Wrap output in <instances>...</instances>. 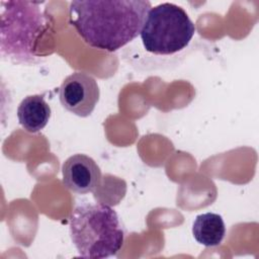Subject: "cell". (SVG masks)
Here are the masks:
<instances>
[{
    "label": "cell",
    "instance_id": "cell-1",
    "mask_svg": "<svg viewBox=\"0 0 259 259\" xmlns=\"http://www.w3.org/2000/svg\"><path fill=\"white\" fill-rule=\"evenodd\" d=\"M152 8L148 0H76L70 23L92 48L114 52L134 40Z\"/></svg>",
    "mask_w": 259,
    "mask_h": 259
},
{
    "label": "cell",
    "instance_id": "cell-2",
    "mask_svg": "<svg viewBox=\"0 0 259 259\" xmlns=\"http://www.w3.org/2000/svg\"><path fill=\"white\" fill-rule=\"evenodd\" d=\"M70 236L80 256L101 259L115 256L124 241L116 211L103 203L77 205L69 218Z\"/></svg>",
    "mask_w": 259,
    "mask_h": 259
},
{
    "label": "cell",
    "instance_id": "cell-3",
    "mask_svg": "<svg viewBox=\"0 0 259 259\" xmlns=\"http://www.w3.org/2000/svg\"><path fill=\"white\" fill-rule=\"evenodd\" d=\"M40 2H1V53L17 62L32 61L33 41L42 30L45 19Z\"/></svg>",
    "mask_w": 259,
    "mask_h": 259
},
{
    "label": "cell",
    "instance_id": "cell-4",
    "mask_svg": "<svg viewBox=\"0 0 259 259\" xmlns=\"http://www.w3.org/2000/svg\"><path fill=\"white\" fill-rule=\"evenodd\" d=\"M194 32V23L186 11L166 2L149 10L140 35L147 52L172 55L185 49Z\"/></svg>",
    "mask_w": 259,
    "mask_h": 259
},
{
    "label": "cell",
    "instance_id": "cell-5",
    "mask_svg": "<svg viewBox=\"0 0 259 259\" xmlns=\"http://www.w3.org/2000/svg\"><path fill=\"white\" fill-rule=\"evenodd\" d=\"M97 81L86 72H74L67 76L59 89L63 107L80 117L89 116L99 100Z\"/></svg>",
    "mask_w": 259,
    "mask_h": 259
},
{
    "label": "cell",
    "instance_id": "cell-6",
    "mask_svg": "<svg viewBox=\"0 0 259 259\" xmlns=\"http://www.w3.org/2000/svg\"><path fill=\"white\" fill-rule=\"evenodd\" d=\"M63 184L78 194L94 192L100 185L101 170L97 163L85 154L70 156L62 166Z\"/></svg>",
    "mask_w": 259,
    "mask_h": 259
},
{
    "label": "cell",
    "instance_id": "cell-7",
    "mask_svg": "<svg viewBox=\"0 0 259 259\" xmlns=\"http://www.w3.org/2000/svg\"><path fill=\"white\" fill-rule=\"evenodd\" d=\"M51 117V107L44 95H28L22 99L17 107V118L20 125L28 133L41 131Z\"/></svg>",
    "mask_w": 259,
    "mask_h": 259
},
{
    "label": "cell",
    "instance_id": "cell-8",
    "mask_svg": "<svg viewBox=\"0 0 259 259\" xmlns=\"http://www.w3.org/2000/svg\"><path fill=\"white\" fill-rule=\"evenodd\" d=\"M192 235L197 243L205 247L219 246L226 235L222 215L214 212L198 214L192 225Z\"/></svg>",
    "mask_w": 259,
    "mask_h": 259
}]
</instances>
